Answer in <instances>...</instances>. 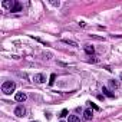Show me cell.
Returning a JSON list of instances; mask_svg holds the SVG:
<instances>
[{
    "mask_svg": "<svg viewBox=\"0 0 122 122\" xmlns=\"http://www.w3.org/2000/svg\"><path fill=\"white\" fill-rule=\"evenodd\" d=\"M15 89H16V83L13 81H6L2 85V92L6 93V95H10L12 92H15Z\"/></svg>",
    "mask_w": 122,
    "mask_h": 122,
    "instance_id": "cell-1",
    "label": "cell"
},
{
    "mask_svg": "<svg viewBox=\"0 0 122 122\" xmlns=\"http://www.w3.org/2000/svg\"><path fill=\"white\" fill-rule=\"evenodd\" d=\"M25 113H26V109H25V106H23V105L16 106V109H15V115H16V116L22 118V116H25Z\"/></svg>",
    "mask_w": 122,
    "mask_h": 122,
    "instance_id": "cell-2",
    "label": "cell"
},
{
    "mask_svg": "<svg viewBox=\"0 0 122 122\" xmlns=\"http://www.w3.org/2000/svg\"><path fill=\"white\" fill-rule=\"evenodd\" d=\"M15 5H16V2H13V0H5V2L2 3V6L6 7V9H9L10 12H12V9L15 7Z\"/></svg>",
    "mask_w": 122,
    "mask_h": 122,
    "instance_id": "cell-3",
    "label": "cell"
},
{
    "mask_svg": "<svg viewBox=\"0 0 122 122\" xmlns=\"http://www.w3.org/2000/svg\"><path fill=\"white\" fill-rule=\"evenodd\" d=\"M15 99H16L17 102H25V101L27 99V95H26L25 92H17V93L15 95Z\"/></svg>",
    "mask_w": 122,
    "mask_h": 122,
    "instance_id": "cell-4",
    "label": "cell"
},
{
    "mask_svg": "<svg viewBox=\"0 0 122 122\" xmlns=\"http://www.w3.org/2000/svg\"><path fill=\"white\" fill-rule=\"evenodd\" d=\"M83 118H85L86 121H91V119L93 118V112H92V109H86V111H83Z\"/></svg>",
    "mask_w": 122,
    "mask_h": 122,
    "instance_id": "cell-5",
    "label": "cell"
},
{
    "mask_svg": "<svg viewBox=\"0 0 122 122\" xmlns=\"http://www.w3.org/2000/svg\"><path fill=\"white\" fill-rule=\"evenodd\" d=\"M33 81H35L36 83H43V82H45V76H43L42 73H37V75L33 76Z\"/></svg>",
    "mask_w": 122,
    "mask_h": 122,
    "instance_id": "cell-6",
    "label": "cell"
},
{
    "mask_svg": "<svg viewBox=\"0 0 122 122\" xmlns=\"http://www.w3.org/2000/svg\"><path fill=\"white\" fill-rule=\"evenodd\" d=\"M85 52H86L88 55H93V53H95V47H93L92 45H85Z\"/></svg>",
    "mask_w": 122,
    "mask_h": 122,
    "instance_id": "cell-7",
    "label": "cell"
},
{
    "mask_svg": "<svg viewBox=\"0 0 122 122\" xmlns=\"http://www.w3.org/2000/svg\"><path fill=\"white\" fill-rule=\"evenodd\" d=\"M109 86H111L112 89H118V88H119V82H118V81L111 79V81H109Z\"/></svg>",
    "mask_w": 122,
    "mask_h": 122,
    "instance_id": "cell-8",
    "label": "cell"
},
{
    "mask_svg": "<svg viewBox=\"0 0 122 122\" xmlns=\"http://www.w3.org/2000/svg\"><path fill=\"white\" fill-rule=\"evenodd\" d=\"M102 92H103V93H105L108 98H113V96H115V95H113V93H112V92L108 89V88H102Z\"/></svg>",
    "mask_w": 122,
    "mask_h": 122,
    "instance_id": "cell-9",
    "label": "cell"
},
{
    "mask_svg": "<svg viewBox=\"0 0 122 122\" xmlns=\"http://www.w3.org/2000/svg\"><path fill=\"white\" fill-rule=\"evenodd\" d=\"M22 10V5L19 3V2H16V5H15V7L12 9V12H20Z\"/></svg>",
    "mask_w": 122,
    "mask_h": 122,
    "instance_id": "cell-10",
    "label": "cell"
},
{
    "mask_svg": "<svg viewBox=\"0 0 122 122\" xmlns=\"http://www.w3.org/2000/svg\"><path fill=\"white\" fill-rule=\"evenodd\" d=\"M68 122H81V121H79V118H78L76 115H71V116H69V121H68Z\"/></svg>",
    "mask_w": 122,
    "mask_h": 122,
    "instance_id": "cell-11",
    "label": "cell"
},
{
    "mask_svg": "<svg viewBox=\"0 0 122 122\" xmlns=\"http://www.w3.org/2000/svg\"><path fill=\"white\" fill-rule=\"evenodd\" d=\"M62 42H63V43H66V45H69V46H75V47L78 46V45H76L75 42H72V40H68V39H63Z\"/></svg>",
    "mask_w": 122,
    "mask_h": 122,
    "instance_id": "cell-12",
    "label": "cell"
},
{
    "mask_svg": "<svg viewBox=\"0 0 122 122\" xmlns=\"http://www.w3.org/2000/svg\"><path fill=\"white\" fill-rule=\"evenodd\" d=\"M55 79H56V75H55V73H52V75H50V81H49V83H50V85H53V83H55Z\"/></svg>",
    "mask_w": 122,
    "mask_h": 122,
    "instance_id": "cell-13",
    "label": "cell"
},
{
    "mask_svg": "<svg viewBox=\"0 0 122 122\" xmlns=\"http://www.w3.org/2000/svg\"><path fill=\"white\" fill-rule=\"evenodd\" d=\"M60 118H65V116H68V109H63L62 112H60V115H59Z\"/></svg>",
    "mask_w": 122,
    "mask_h": 122,
    "instance_id": "cell-14",
    "label": "cell"
},
{
    "mask_svg": "<svg viewBox=\"0 0 122 122\" xmlns=\"http://www.w3.org/2000/svg\"><path fill=\"white\" fill-rule=\"evenodd\" d=\"M50 5H52V6H56V7H59V6H60V2H55V0H52V2H50Z\"/></svg>",
    "mask_w": 122,
    "mask_h": 122,
    "instance_id": "cell-15",
    "label": "cell"
},
{
    "mask_svg": "<svg viewBox=\"0 0 122 122\" xmlns=\"http://www.w3.org/2000/svg\"><path fill=\"white\" fill-rule=\"evenodd\" d=\"M88 103H89V105H91V106H92L93 109H96V111H99V108H98V106H96L95 103H92V102H88Z\"/></svg>",
    "mask_w": 122,
    "mask_h": 122,
    "instance_id": "cell-16",
    "label": "cell"
},
{
    "mask_svg": "<svg viewBox=\"0 0 122 122\" xmlns=\"http://www.w3.org/2000/svg\"><path fill=\"white\" fill-rule=\"evenodd\" d=\"M119 78H121V81H122V73H121V75H119Z\"/></svg>",
    "mask_w": 122,
    "mask_h": 122,
    "instance_id": "cell-17",
    "label": "cell"
},
{
    "mask_svg": "<svg viewBox=\"0 0 122 122\" xmlns=\"http://www.w3.org/2000/svg\"><path fill=\"white\" fill-rule=\"evenodd\" d=\"M60 122H63V121H60Z\"/></svg>",
    "mask_w": 122,
    "mask_h": 122,
    "instance_id": "cell-18",
    "label": "cell"
}]
</instances>
